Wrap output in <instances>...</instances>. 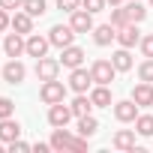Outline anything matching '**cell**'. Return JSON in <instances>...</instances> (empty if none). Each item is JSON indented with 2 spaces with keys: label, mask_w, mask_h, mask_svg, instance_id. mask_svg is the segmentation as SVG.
Here are the masks:
<instances>
[{
  "label": "cell",
  "mask_w": 153,
  "mask_h": 153,
  "mask_svg": "<svg viewBox=\"0 0 153 153\" xmlns=\"http://www.w3.org/2000/svg\"><path fill=\"white\" fill-rule=\"evenodd\" d=\"M117 42H120L123 48H135V45L141 42V30H138V24H126V27H120V30H117Z\"/></svg>",
  "instance_id": "obj_15"
},
{
  "label": "cell",
  "mask_w": 153,
  "mask_h": 153,
  "mask_svg": "<svg viewBox=\"0 0 153 153\" xmlns=\"http://www.w3.org/2000/svg\"><path fill=\"white\" fill-rule=\"evenodd\" d=\"M111 144L117 150H132L135 147V129H117L114 138H111Z\"/></svg>",
  "instance_id": "obj_21"
},
{
  "label": "cell",
  "mask_w": 153,
  "mask_h": 153,
  "mask_svg": "<svg viewBox=\"0 0 153 153\" xmlns=\"http://www.w3.org/2000/svg\"><path fill=\"white\" fill-rule=\"evenodd\" d=\"M132 99L138 102V108H150L153 105V84L150 81H141L132 87Z\"/></svg>",
  "instance_id": "obj_16"
},
{
  "label": "cell",
  "mask_w": 153,
  "mask_h": 153,
  "mask_svg": "<svg viewBox=\"0 0 153 153\" xmlns=\"http://www.w3.org/2000/svg\"><path fill=\"white\" fill-rule=\"evenodd\" d=\"M57 72H60V60H54V57H48V54L36 60V78H39V81L57 78Z\"/></svg>",
  "instance_id": "obj_12"
},
{
  "label": "cell",
  "mask_w": 153,
  "mask_h": 153,
  "mask_svg": "<svg viewBox=\"0 0 153 153\" xmlns=\"http://www.w3.org/2000/svg\"><path fill=\"white\" fill-rule=\"evenodd\" d=\"M9 27H12V15H9L6 9H0V33L9 30Z\"/></svg>",
  "instance_id": "obj_35"
},
{
  "label": "cell",
  "mask_w": 153,
  "mask_h": 153,
  "mask_svg": "<svg viewBox=\"0 0 153 153\" xmlns=\"http://www.w3.org/2000/svg\"><path fill=\"white\" fill-rule=\"evenodd\" d=\"M111 24L120 30V27H126V24H132L129 21V15H126V6H114L111 9Z\"/></svg>",
  "instance_id": "obj_26"
},
{
  "label": "cell",
  "mask_w": 153,
  "mask_h": 153,
  "mask_svg": "<svg viewBox=\"0 0 153 153\" xmlns=\"http://www.w3.org/2000/svg\"><path fill=\"white\" fill-rule=\"evenodd\" d=\"M138 48H141V54H144V57H153V33H147V36H141V42H138Z\"/></svg>",
  "instance_id": "obj_30"
},
{
  "label": "cell",
  "mask_w": 153,
  "mask_h": 153,
  "mask_svg": "<svg viewBox=\"0 0 153 153\" xmlns=\"http://www.w3.org/2000/svg\"><path fill=\"white\" fill-rule=\"evenodd\" d=\"M81 9H87V12H102L105 9V0H81Z\"/></svg>",
  "instance_id": "obj_31"
},
{
  "label": "cell",
  "mask_w": 153,
  "mask_h": 153,
  "mask_svg": "<svg viewBox=\"0 0 153 153\" xmlns=\"http://www.w3.org/2000/svg\"><path fill=\"white\" fill-rule=\"evenodd\" d=\"M117 39V27L108 21V24H99V27H93V42L99 45V48H105V45H111Z\"/></svg>",
  "instance_id": "obj_14"
},
{
  "label": "cell",
  "mask_w": 153,
  "mask_h": 153,
  "mask_svg": "<svg viewBox=\"0 0 153 153\" xmlns=\"http://www.w3.org/2000/svg\"><path fill=\"white\" fill-rule=\"evenodd\" d=\"M3 147H6V141H0V150H3Z\"/></svg>",
  "instance_id": "obj_38"
},
{
  "label": "cell",
  "mask_w": 153,
  "mask_h": 153,
  "mask_svg": "<svg viewBox=\"0 0 153 153\" xmlns=\"http://www.w3.org/2000/svg\"><path fill=\"white\" fill-rule=\"evenodd\" d=\"M48 48H51V39L48 36H39V33H30L27 36V57H45L48 54Z\"/></svg>",
  "instance_id": "obj_13"
},
{
  "label": "cell",
  "mask_w": 153,
  "mask_h": 153,
  "mask_svg": "<svg viewBox=\"0 0 153 153\" xmlns=\"http://www.w3.org/2000/svg\"><path fill=\"white\" fill-rule=\"evenodd\" d=\"M105 3H111V6H123L126 0H105Z\"/></svg>",
  "instance_id": "obj_37"
},
{
  "label": "cell",
  "mask_w": 153,
  "mask_h": 153,
  "mask_svg": "<svg viewBox=\"0 0 153 153\" xmlns=\"http://www.w3.org/2000/svg\"><path fill=\"white\" fill-rule=\"evenodd\" d=\"M69 24H72V30L75 33H93V12H87V9H75V12H69Z\"/></svg>",
  "instance_id": "obj_6"
},
{
  "label": "cell",
  "mask_w": 153,
  "mask_h": 153,
  "mask_svg": "<svg viewBox=\"0 0 153 153\" xmlns=\"http://www.w3.org/2000/svg\"><path fill=\"white\" fill-rule=\"evenodd\" d=\"M12 30L21 33V36H30V33H33V15L24 12V9H21V12L15 9V15H12Z\"/></svg>",
  "instance_id": "obj_17"
},
{
  "label": "cell",
  "mask_w": 153,
  "mask_h": 153,
  "mask_svg": "<svg viewBox=\"0 0 153 153\" xmlns=\"http://www.w3.org/2000/svg\"><path fill=\"white\" fill-rule=\"evenodd\" d=\"M39 99H42L45 105L63 102V99H66V84H63V81H57V78H51V81H42V87H39Z\"/></svg>",
  "instance_id": "obj_2"
},
{
  "label": "cell",
  "mask_w": 153,
  "mask_h": 153,
  "mask_svg": "<svg viewBox=\"0 0 153 153\" xmlns=\"http://www.w3.org/2000/svg\"><path fill=\"white\" fill-rule=\"evenodd\" d=\"M24 78H27V66H24V63H21L18 57H12V60H9V63L3 66V81L15 87V84H21Z\"/></svg>",
  "instance_id": "obj_7"
},
{
  "label": "cell",
  "mask_w": 153,
  "mask_h": 153,
  "mask_svg": "<svg viewBox=\"0 0 153 153\" xmlns=\"http://www.w3.org/2000/svg\"><path fill=\"white\" fill-rule=\"evenodd\" d=\"M15 138H21V123L18 120H12V117H3L0 120V141H15Z\"/></svg>",
  "instance_id": "obj_18"
},
{
  "label": "cell",
  "mask_w": 153,
  "mask_h": 153,
  "mask_svg": "<svg viewBox=\"0 0 153 153\" xmlns=\"http://www.w3.org/2000/svg\"><path fill=\"white\" fill-rule=\"evenodd\" d=\"M69 108H72L75 120H78V117H84V114H90V111H93V102H90V96H87V93H75V99L69 102Z\"/></svg>",
  "instance_id": "obj_20"
},
{
  "label": "cell",
  "mask_w": 153,
  "mask_h": 153,
  "mask_svg": "<svg viewBox=\"0 0 153 153\" xmlns=\"http://www.w3.org/2000/svg\"><path fill=\"white\" fill-rule=\"evenodd\" d=\"M90 75H93V84H108V87H111L117 69H114V63H111V60H93Z\"/></svg>",
  "instance_id": "obj_4"
},
{
  "label": "cell",
  "mask_w": 153,
  "mask_h": 153,
  "mask_svg": "<svg viewBox=\"0 0 153 153\" xmlns=\"http://www.w3.org/2000/svg\"><path fill=\"white\" fill-rule=\"evenodd\" d=\"M21 6H24V0H0V9H6V12L21 9Z\"/></svg>",
  "instance_id": "obj_34"
},
{
  "label": "cell",
  "mask_w": 153,
  "mask_h": 153,
  "mask_svg": "<svg viewBox=\"0 0 153 153\" xmlns=\"http://www.w3.org/2000/svg\"><path fill=\"white\" fill-rule=\"evenodd\" d=\"M57 9L60 12H75V9H81V0H57Z\"/></svg>",
  "instance_id": "obj_32"
},
{
  "label": "cell",
  "mask_w": 153,
  "mask_h": 153,
  "mask_svg": "<svg viewBox=\"0 0 153 153\" xmlns=\"http://www.w3.org/2000/svg\"><path fill=\"white\" fill-rule=\"evenodd\" d=\"M75 114H72V108L66 105V102H54V105H48V123L57 129V126H66L69 120H72Z\"/></svg>",
  "instance_id": "obj_10"
},
{
  "label": "cell",
  "mask_w": 153,
  "mask_h": 153,
  "mask_svg": "<svg viewBox=\"0 0 153 153\" xmlns=\"http://www.w3.org/2000/svg\"><path fill=\"white\" fill-rule=\"evenodd\" d=\"M48 39H51L54 48H66V45L75 42V30H72V24H54L48 30Z\"/></svg>",
  "instance_id": "obj_5"
},
{
  "label": "cell",
  "mask_w": 153,
  "mask_h": 153,
  "mask_svg": "<svg viewBox=\"0 0 153 153\" xmlns=\"http://www.w3.org/2000/svg\"><path fill=\"white\" fill-rule=\"evenodd\" d=\"M84 48H78V45H66V48H60V66H66V69H75V66H81L84 63Z\"/></svg>",
  "instance_id": "obj_11"
},
{
  "label": "cell",
  "mask_w": 153,
  "mask_h": 153,
  "mask_svg": "<svg viewBox=\"0 0 153 153\" xmlns=\"http://www.w3.org/2000/svg\"><path fill=\"white\" fill-rule=\"evenodd\" d=\"M150 6H153V0H150Z\"/></svg>",
  "instance_id": "obj_39"
},
{
  "label": "cell",
  "mask_w": 153,
  "mask_h": 153,
  "mask_svg": "<svg viewBox=\"0 0 153 153\" xmlns=\"http://www.w3.org/2000/svg\"><path fill=\"white\" fill-rule=\"evenodd\" d=\"M90 87H93V75H90V69L75 66V69L69 72V90H75V93H87Z\"/></svg>",
  "instance_id": "obj_3"
},
{
  "label": "cell",
  "mask_w": 153,
  "mask_h": 153,
  "mask_svg": "<svg viewBox=\"0 0 153 153\" xmlns=\"http://www.w3.org/2000/svg\"><path fill=\"white\" fill-rule=\"evenodd\" d=\"M135 132L144 138H153V114H138L135 117Z\"/></svg>",
  "instance_id": "obj_25"
},
{
  "label": "cell",
  "mask_w": 153,
  "mask_h": 153,
  "mask_svg": "<svg viewBox=\"0 0 153 153\" xmlns=\"http://www.w3.org/2000/svg\"><path fill=\"white\" fill-rule=\"evenodd\" d=\"M3 51H6V57H21V54H27V36H21V33H6V39H3Z\"/></svg>",
  "instance_id": "obj_8"
},
{
  "label": "cell",
  "mask_w": 153,
  "mask_h": 153,
  "mask_svg": "<svg viewBox=\"0 0 153 153\" xmlns=\"http://www.w3.org/2000/svg\"><path fill=\"white\" fill-rule=\"evenodd\" d=\"M15 114V102L9 99V96H0V120L3 117H12Z\"/></svg>",
  "instance_id": "obj_29"
},
{
  "label": "cell",
  "mask_w": 153,
  "mask_h": 153,
  "mask_svg": "<svg viewBox=\"0 0 153 153\" xmlns=\"http://www.w3.org/2000/svg\"><path fill=\"white\" fill-rule=\"evenodd\" d=\"M111 108H114V117H117L120 123H135V117H138V102H135V99H120V102H114Z\"/></svg>",
  "instance_id": "obj_9"
},
{
  "label": "cell",
  "mask_w": 153,
  "mask_h": 153,
  "mask_svg": "<svg viewBox=\"0 0 153 153\" xmlns=\"http://www.w3.org/2000/svg\"><path fill=\"white\" fill-rule=\"evenodd\" d=\"M111 63H114V69H117V72H129V69H132V54H129V48H123V45H120V48L111 54Z\"/></svg>",
  "instance_id": "obj_22"
},
{
  "label": "cell",
  "mask_w": 153,
  "mask_h": 153,
  "mask_svg": "<svg viewBox=\"0 0 153 153\" xmlns=\"http://www.w3.org/2000/svg\"><path fill=\"white\" fill-rule=\"evenodd\" d=\"M45 6H48L45 0H24V6H21V9H24V12H30L33 18H36V15L42 18V15H45Z\"/></svg>",
  "instance_id": "obj_27"
},
{
  "label": "cell",
  "mask_w": 153,
  "mask_h": 153,
  "mask_svg": "<svg viewBox=\"0 0 153 153\" xmlns=\"http://www.w3.org/2000/svg\"><path fill=\"white\" fill-rule=\"evenodd\" d=\"M87 141L90 138H84V135H72L66 126H57L54 129V135H51V150H72V153H84L87 150Z\"/></svg>",
  "instance_id": "obj_1"
},
{
  "label": "cell",
  "mask_w": 153,
  "mask_h": 153,
  "mask_svg": "<svg viewBox=\"0 0 153 153\" xmlns=\"http://www.w3.org/2000/svg\"><path fill=\"white\" fill-rule=\"evenodd\" d=\"M6 147H9V153H27V150H33V147H30L27 141H21V138H15V141H9Z\"/></svg>",
  "instance_id": "obj_33"
},
{
  "label": "cell",
  "mask_w": 153,
  "mask_h": 153,
  "mask_svg": "<svg viewBox=\"0 0 153 153\" xmlns=\"http://www.w3.org/2000/svg\"><path fill=\"white\" fill-rule=\"evenodd\" d=\"M126 15H129L132 24H141L147 18V6L141 3V0H129V3H126Z\"/></svg>",
  "instance_id": "obj_24"
},
{
  "label": "cell",
  "mask_w": 153,
  "mask_h": 153,
  "mask_svg": "<svg viewBox=\"0 0 153 153\" xmlns=\"http://www.w3.org/2000/svg\"><path fill=\"white\" fill-rule=\"evenodd\" d=\"M138 78L153 84V57H144V60L138 63Z\"/></svg>",
  "instance_id": "obj_28"
},
{
  "label": "cell",
  "mask_w": 153,
  "mask_h": 153,
  "mask_svg": "<svg viewBox=\"0 0 153 153\" xmlns=\"http://www.w3.org/2000/svg\"><path fill=\"white\" fill-rule=\"evenodd\" d=\"M33 150H36V153H48V150H51V141H48V144H45V141H36Z\"/></svg>",
  "instance_id": "obj_36"
},
{
  "label": "cell",
  "mask_w": 153,
  "mask_h": 153,
  "mask_svg": "<svg viewBox=\"0 0 153 153\" xmlns=\"http://www.w3.org/2000/svg\"><path fill=\"white\" fill-rule=\"evenodd\" d=\"M99 132V120L93 117V114H84V117H78V135H84V138H93Z\"/></svg>",
  "instance_id": "obj_23"
},
{
  "label": "cell",
  "mask_w": 153,
  "mask_h": 153,
  "mask_svg": "<svg viewBox=\"0 0 153 153\" xmlns=\"http://www.w3.org/2000/svg\"><path fill=\"white\" fill-rule=\"evenodd\" d=\"M90 102H93V108H111V90H108V84H96L90 90Z\"/></svg>",
  "instance_id": "obj_19"
}]
</instances>
